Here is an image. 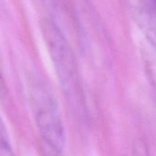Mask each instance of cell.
Returning <instances> with one entry per match:
<instances>
[{"label":"cell","instance_id":"277c9868","mask_svg":"<svg viewBox=\"0 0 156 156\" xmlns=\"http://www.w3.org/2000/svg\"><path fill=\"white\" fill-rule=\"evenodd\" d=\"M46 9L51 13L49 18L62 31V27L74 26V20L67 0H42Z\"/></svg>","mask_w":156,"mask_h":156},{"label":"cell","instance_id":"5b68a950","mask_svg":"<svg viewBox=\"0 0 156 156\" xmlns=\"http://www.w3.org/2000/svg\"><path fill=\"white\" fill-rule=\"evenodd\" d=\"M0 156H15L6 126L0 117Z\"/></svg>","mask_w":156,"mask_h":156},{"label":"cell","instance_id":"ba28073f","mask_svg":"<svg viewBox=\"0 0 156 156\" xmlns=\"http://www.w3.org/2000/svg\"><path fill=\"white\" fill-rule=\"evenodd\" d=\"M46 150H45V152L43 153L42 156H62L61 155V152L57 151H54L51 148H49L48 146H46Z\"/></svg>","mask_w":156,"mask_h":156},{"label":"cell","instance_id":"3957f363","mask_svg":"<svg viewBox=\"0 0 156 156\" xmlns=\"http://www.w3.org/2000/svg\"><path fill=\"white\" fill-rule=\"evenodd\" d=\"M134 20L156 52V0H134Z\"/></svg>","mask_w":156,"mask_h":156},{"label":"cell","instance_id":"7a4b0ae2","mask_svg":"<svg viewBox=\"0 0 156 156\" xmlns=\"http://www.w3.org/2000/svg\"><path fill=\"white\" fill-rule=\"evenodd\" d=\"M29 98L35 123L46 146L62 152L65 146V130L53 94L42 81L35 79L30 82Z\"/></svg>","mask_w":156,"mask_h":156},{"label":"cell","instance_id":"6da1fadb","mask_svg":"<svg viewBox=\"0 0 156 156\" xmlns=\"http://www.w3.org/2000/svg\"><path fill=\"white\" fill-rule=\"evenodd\" d=\"M41 28L62 91L73 108L84 116L86 103L74 52L64 33L52 20L44 19Z\"/></svg>","mask_w":156,"mask_h":156},{"label":"cell","instance_id":"8992f818","mask_svg":"<svg viewBox=\"0 0 156 156\" xmlns=\"http://www.w3.org/2000/svg\"><path fill=\"white\" fill-rule=\"evenodd\" d=\"M132 156H151L148 147L142 140H138L135 141Z\"/></svg>","mask_w":156,"mask_h":156},{"label":"cell","instance_id":"52a82bcc","mask_svg":"<svg viewBox=\"0 0 156 156\" xmlns=\"http://www.w3.org/2000/svg\"><path fill=\"white\" fill-rule=\"evenodd\" d=\"M6 95H7V86L2 76V73L0 72V98H4Z\"/></svg>","mask_w":156,"mask_h":156},{"label":"cell","instance_id":"9c48e42d","mask_svg":"<svg viewBox=\"0 0 156 156\" xmlns=\"http://www.w3.org/2000/svg\"><path fill=\"white\" fill-rule=\"evenodd\" d=\"M151 76H152V82L154 83V86L156 88V74H151Z\"/></svg>","mask_w":156,"mask_h":156}]
</instances>
